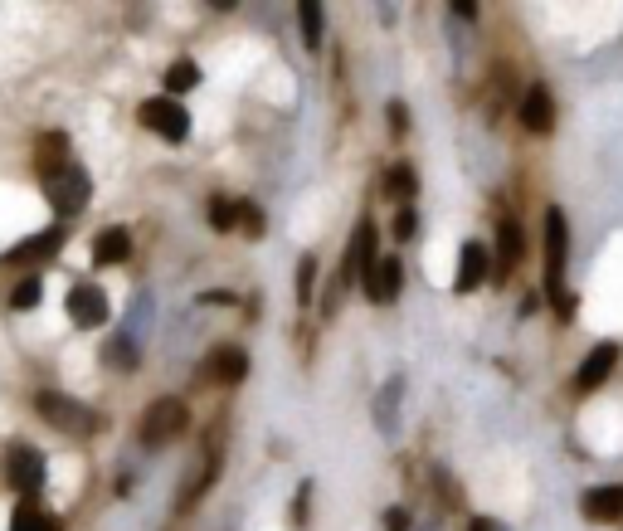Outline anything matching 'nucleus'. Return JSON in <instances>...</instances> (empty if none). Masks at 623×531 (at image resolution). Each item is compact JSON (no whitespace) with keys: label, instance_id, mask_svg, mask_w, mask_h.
Instances as JSON below:
<instances>
[{"label":"nucleus","instance_id":"1","mask_svg":"<svg viewBox=\"0 0 623 531\" xmlns=\"http://www.w3.org/2000/svg\"><path fill=\"white\" fill-rule=\"evenodd\" d=\"M565 254H570L565 210H546V298H550L555 312H570V293H565Z\"/></svg>","mask_w":623,"mask_h":531},{"label":"nucleus","instance_id":"2","mask_svg":"<svg viewBox=\"0 0 623 531\" xmlns=\"http://www.w3.org/2000/svg\"><path fill=\"white\" fill-rule=\"evenodd\" d=\"M35 410L44 424H54L59 434H74V439H88V434L98 429V415H93L88 405L69 400V395H59V390H39Z\"/></svg>","mask_w":623,"mask_h":531},{"label":"nucleus","instance_id":"3","mask_svg":"<svg viewBox=\"0 0 623 531\" xmlns=\"http://www.w3.org/2000/svg\"><path fill=\"white\" fill-rule=\"evenodd\" d=\"M88 195H93V181H88V171L69 161L64 171H54V176H44V200L59 210V215H78L83 205H88Z\"/></svg>","mask_w":623,"mask_h":531},{"label":"nucleus","instance_id":"4","mask_svg":"<svg viewBox=\"0 0 623 531\" xmlns=\"http://www.w3.org/2000/svg\"><path fill=\"white\" fill-rule=\"evenodd\" d=\"M185 429V405L181 400H151L147 415H142V444H151V449H161V444H171L176 434Z\"/></svg>","mask_w":623,"mask_h":531},{"label":"nucleus","instance_id":"5","mask_svg":"<svg viewBox=\"0 0 623 531\" xmlns=\"http://www.w3.org/2000/svg\"><path fill=\"white\" fill-rule=\"evenodd\" d=\"M137 117L147 122L156 137H166V142H185V137H190V113H185L176 98H147V103L137 108Z\"/></svg>","mask_w":623,"mask_h":531},{"label":"nucleus","instance_id":"6","mask_svg":"<svg viewBox=\"0 0 623 531\" xmlns=\"http://www.w3.org/2000/svg\"><path fill=\"white\" fill-rule=\"evenodd\" d=\"M5 478H10V488L15 493H39L44 488V458L30 449V444H10L5 449Z\"/></svg>","mask_w":623,"mask_h":531},{"label":"nucleus","instance_id":"7","mask_svg":"<svg viewBox=\"0 0 623 531\" xmlns=\"http://www.w3.org/2000/svg\"><path fill=\"white\" fill-rule=\"evenodd\" d=\"M69 317H74V327H83V332L103 327V322H108V298H103V288H98V283H78L74 293H69Z\"/></svg>","mask_w":623,"mask_h":531},{"label":"nucleus","instance_id":"8","mask_svg":"<svg viewBox=\"0 0 623 531\" xmlns=\"http://www.w3.org/2000/svg\"><path fill=\"white\" fill-rule=\"evenodd\" d=\"M375 244H380L375 225H370V220H361V225H356V234H351V254H346V264H341V283H351V278H366L370 268L380 264V259H375Z\"/></svg>","mask_w":623,"mask_h":531},{"label":"nucleus","instance_id":"9","mask_svg":"<svg viewBox=\"0 0 623 531\" xmlns=\"http://www.w3.org/2000/svg\"><path fill=\"white\" fill-rule=\"evenodd\" d=\"M487 273H492V254H487V244L482 239H468L463 244V254H458V293H473L487 283Z\"/></svg>","mask_w":623,"mask_h":531},{"label":"nucleus","instance_id":"10","mask_svg":"<svg viewBox=\"0 0 623 531\" xmlns=\"http://www.w3.org/2000/svg\"><path fill=\"white\" fill-rule=\"evenodd\" d=\"M521 127L526 132H550L555 127V98H550L546 83L526 88V98H521Z\"/></svg>","mask_w":623,"mask_h":531},{"label":"nucleus","instance_id":"11","mask_svg":"<svg viewBox=\"0 0 623 531\" xmlns=\"http://www.w3.org/2000/svg\"><path fill=\"white\" fill-rule=\"evenodd\" d=\"M614 366H619V346H614V342H599L585 356V366H580V376H575V390H585V395H589V390H599V385L609 380V371H614Z\"/></svg>","mask_w":623,"mask_h":531},{"label":"nucleus","instance_id":"12","mask_svg":"<svg viewBox=\"0 0 623 531\" xmlns=\"http://www.w3.org/2000/svg\"><path fill=\"white\" fill-rule=\"evenodd\" d=\"M64 249V229H39L35 239H25V244H15L10 254H5V264H44V259H54Z\"/></svg>","mask_w":623,"mask_h":531},{"label":"nucleus","instance_id":"13","mask_svg":"<svg viewBox=\"0 0 623 531\" xmlns=\"http://www.w3.org/2000/svg\"><path fill=\"white\" fill-rule=\"evenodd\" d=\"M400 283H404L400 259H380V264L366 273V298L370 303H395V298H400Z\"/></svg>","mask_w":623,"mask_h":531},{"label":"nucleus","instance_id":"14","mask_svg":"<svg viewBox=\"0 0 623 531\" xmlns=\"http://www.w3.org/2000/svg\"><path fill=\"white\" fill-rule=\"evenodd\" d=\"M132 254V234L122 225H112V229H103L98 239H93V264L98 268H108V264H122Z\"/></svg>","mask_w":623,"mask_h":531},{"label":"nucleus","instance_id":"15","mask_svg":"<svg viewBox=\"0 0 623 531\" xmlns=\"http://www.w3.org/2000/svg\"><path fill=\"white\" fill-rule=\"evenodd\" d=\"M580 507H585L589 522H619L623 517V488H589Z\"/></svg>","mask_w":623,"mask_h":531},{"label":"nucleus","instance_id":"16","mask_svg":"<svg viewBox=\"0 0 623 531\" xmlns=\"http://www.w3.org/2000/svg\"><path fill=\"white\" fill-rule=\"evenodd\" d=\"M205 371L220 380V385H239V380L249 376V356H244L239 346H220V351L210 356V366H205Z\"/></svg>","mask_w":623,"mask_h":531},{"label":"nucleus","instance_id":"17","mask_svg":"<svg viewBox=\"0 0 623 531\" xmlns=\"http://www.w3.org/2000/svg\"><path fill=\"white\" fill-rule=\"evenodd\" d=\"M35 161H39V176H54L69 166V137L64 132H44L35 142Z\"/></svg>","mask_w":623,"mask_h":531},{"label":"nucleus","instance_id":"18","mask_svg":"<svg viewBox=\"0 0 623 531\" xmlns=\"http://www.w3.org/2000/svg\"><path fill=\"white\" fill-rule=\"evenodd\" d=\"M516 264H521V225H516V220H502V225H497V273L507 278Z\"/></svg>","mask_w":623,"mask_h":531},{"label":"nucleus","instance_id":"19","mask_svg":"<svg viewBox=\"0 0 623 531\" xmlns=\"http://www.w3.org/2000/svg\"><path fill=\"white\" fill-rule=\"evenodd\" d=\"M414 186H419V181H414L409 161H395V166L385 171V195H390L400 210H409V195H414Z\"/></svg>","mask_w":623,"mask_h":531},{"label":"nucleus","instance_id":"20","mask_svg":"<svg viewBox=\"0 0 623 531\" xmlns=\"http://www.w3.org/2000/svg\"><path fill=\"white\" fill-rule=\"evenodd\" d=\"M10 531H59V522L44 507H35V502H20L15 517H10Z\"/></svg>","mask_w":623,"mask_h":531},{"label":"nucleus","instance_id":"21","mask_svg":"<svg viewBox=\"0 0 623 531\" xmlns=\"http://www.w3.org/2000/svg\"><path fill=\"white\" fill-rule=\"evenodd\" d=\"M400 390H404V380L395 376L385 390H380V405H375V419H380V429L385 434H395L400 429V419H395V410H400Z\"/></svg>","mask_w":623,"mask_h":531},{"label":"nucleus","instance_id":"22","mask_svg":"<svg viewBox=\"0 0 623 531\" xmlns=\"http://www.w3.org/2000/svg\"><path fill=\"white\" fill-rule=\"evenodd\" d=\"M200 83V69L190 64V59H176L171 69H166V98H176V93H190Z\"/></svg>","mask_w":623,"mask_h":531},{"label":"nucleus","instance_id":"23","mask_svg":"<svg viewBox=\"0 0 623 531\" xmlns=\"http://www.w3.org/2000/svg\"><path fill=\"white\" fill-rule=\"evenodd\" d=\"M297 20H302L307 49H322V5H317V0H302V5H297Z\"/></svg>","mask_w":623,"mask_h":531},{"label":"nucleus","instance_id":"24","mask_svg":"<svg viewBox=\"0 0 623 531\" xmlns=\"http://www.w3.org/2000/svg\"><path fill=\"white\" fill-rule=\"evenodd\" d=\"M108 356H112V366H122V371H132L142 356H137V342L132 337H117V342L108 346Z\"/></svg>","mask_w":623,"mask_h":531},{"label":"nucleus","instance_id":"25","mask_svg":"<svg viewBox=\"0 0 623 531\" xmlns=\"http://www.w3.org/2000/svg\"><path fill=\"white\" fill-rule=\"evenodd\" d=\"M210 225H215V229H234V225H239V205H234V200H210Z\"/></svg>","mask_w":623,"mask_h":531},{"label":"nucleus","instance_id":"26","mask_svg":"<svg viewBox=\"0 0 623 531\" xmlns=\"http://www.w3.org/2000/svg\"><path fill=\"white\" fill-rule=\"evenodd\" d=\"M312 283H317V259L307 254V259L297 264V298H302V303L312 298Z\"/></svg>","mask_w":623,"mask_h":531},{"label":"nucleus","instance_id":"27","mask_svg":"<svg viewBox=\"0 0 623 531\" xmlns=\"http://www.w3.org/2000/svg\"><path fill=\"white\" fill-rule=\"evenodd\" d=\"M39 303V278H20L15 293H10V307H35Z\"/></svg>","mask_w":623,"mask_h":531},{"label":"nucleus","instance_id":"28","mask_svg":"<svg viewBox=\"0 0 623 531\" xmlns=\"http://www.w3.org/2000/svg\"><path fill=\"white\" fill-rule=\"evenodd\" d=\"M404 127H409V113H404V103H390V132L404 137Z\"/></svg>","mask_w":623,"mask_h":531},{"label":"nucleus","instance_id":"29","mask_svg":"<svg viewBox=\"0 0 623 531\" xmlns=\"http://www.w3.org/2000/svg\"><path fill=\"white\" fill-rule=\"evenodd\" d=\"M239 225L249 229V234H258V229H263V215H258L254 205H244V210H239Z\"/></svg>","mask_w":623,"mask_h":531},{"label":"nucleus","instance_id":"30","mask_svg":"<svg viewBox=\"0 0 623 531\" xmlns=\"http://www.w3.org/2000/svg\"><path fill=\"white\" fill-rule=\"evenodd\" d=\"M414 234V210H400L395 215V239H409Z\"/></svg>","mask_w":623,"mask_h":531},{"label":"nucleus","instance_id":"31","mask_svg":"<svg viewBox=\"0 0 623 531\" xmlns=\"http://www.w3.org/2000/svg\"><path fill=\"white\" fill-rule=\"evenodd\" d=\"M385 531H409V512H404V507H390V517H385Z\"/></svg>","mask_w":623,"mask_h":531},{"label":"nucleus","instance_id":"32","mask_svg":"<svg viewBox=\"0 0 623 531\" xmlns=\"http://www.w3.org/2000/svg\"><path fill=\"white\" fill-rule=\"evenodd\" d=\"M468 531H497V527H492V522H482V517H477V522H473V527H468Z\"/></svg>","mask_w":623,"mask_h":531}]
</instances>
